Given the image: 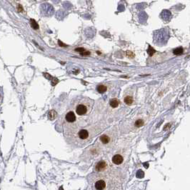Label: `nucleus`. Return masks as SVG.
Returning <instances> with one entry per match:
<instances>
[{
	"instance_id": "nucleus-4",
	"label": "nucleus",
	"mask_w": 190,
	"mask_h": 190,
	"mask_svg": "<svg viewBox=\"0 0 190 190\" xmlns=\"http://www.w3.org/2000/svg\"><path fill=\"white\" fill-rule=\"evenodd\" d=\"M106 187V182L104 180H98L96 183H95V188L97 190H102L105 189Z\"/></svg>"
},
{
	"instance_id": "nucleus-18",
	"label": "nucleus",
	"mask_w": 190,
	"mask_h": 190,
	"mask_svg": "<svg viewBox=\"0 0 190 190\" xmlns=\"http://www.w3.org/2000/svg\"><path fill=\"white\" fill-rule=\"evenodd\" d=\"M75 51H77V52H84V48H78V49H75Z\"/></svg>"
},
{
	"instance_id": "nucleus-20",
	"label": "nucleus",
	"mask_w": 190,
	"mask_h": 190,
	"mask_svg": "<svg viewBox=\"0 0 190 190\" xmlns=\"http://www.w3.org/2000/svg\"><path fill=\"white\" fill-rule=\"evenodd\" d=\"M59 44L61 45V47H66V46H67V45H65V44H63L61 43V42H60V41H59Z\"/></svg>"
},
{
	"instance_id": "nucleus-6",
	"label": "nucleus",
	"mask_w": 190,
	"mask_h": 190,
	"mask_svg": "<svg viewBox=\"0 0 190 190\" xmlns=\"http://www.w3.org/2000/svg\"><path fill=\"white\" fill-rule=\"evenodd\" d=\"M78 136H79V137H80L81 139H87L88 136H89V132H88V131L86 130V129H81V130H80V131L79 132Z\"/></svg>"
},
{
	"instance_id": "nucleus-10",
	"label": "nucleus",
	"mask_w": 190,
	"mask_h": 190,
	"mask_svg": "<svg viewBox=\"0 0 190 190\" xmlns=\"http://www.w3.org/2000/svg\"><path fill=\"white\" fill-rule=\"evenodd\" d=\"M97 89L98 92H99V93H104L107 90V86H104V85H99V86H97Z\"/></svg>"
},
{
	"instance_id": "nucleus-16",
	"label": "nucleus",
	"mask_w": 190,
	"mask_h": 190,
	"mask_svg": "<svg viewBox=\"0 0 190 190\" xmlns=\"http://www.w3.org/2000/svg\"><path fill=\"white\" fill-rule=\"evenodd\" d=\"M144 177V172H142L141 170H139V171L137 172V173H136V177H138V178H143Z\"/></svg>"
},
{
	"instance_id": "nucleus-7",
	"label": "nucleus",
	"mask_w": 190,
	"mask_h": 190,
	"mask_svg": "<svg viewBox=\"0 0 190 190\" xmlns=\"http://www.w3.org/2000/svg\"><path fill=\"white\" fill-rule=\"evenodd\" d=\"M161 15L164 20H168V19H169V18L171 17V13L168 10H164L162 12Z\"/></svg>"
},
{
	"instance_id": "nucleus-13",
	"label": "nucleus",
	"mask_w": 190,
	"mask_h": 190,
	"mask_svg": "<svg viewBox=\"0 0 190 190\" xmlns=\"http://www.w3.org/2000/svg\"><path fill=\"white\" fill-rule=\"evenodd\" d=\"M183 49L182 47H179V48H177L175 49L174 51H173V53L175 54V55H180V54H183Z\"/></svg>"
},
{
	"instance_id": "nucleus-8",
	"label": "nucleus",
	"mask_w": 190,
	"mask_h": 190,
	"mask_svg": "<svg viewBox=\"0 0 190 190\" xmlns=\"http://www.w3.org/2000/svg\"><path fill=\"white\" fill-rule=\"evenodd\" d=\"M109 104L110 106L112 107V108H116L119 106V101L117 100V99H111L110 100V102H109Z\"/></svg>"
},
{
	"instance_id": "nucleus-11",
	"label": "nucleus",
	"mask_w": 190,
	"mask_h": 190,
	"mask_svg": "<svg viewBox=\"0 0 190 190\" xmlns=\"http://www.w3.org/2000/svg\"><path fill=\"white\" fill-rule=\"evenodd\" d=\"M134 102V99L132 97H126L124 98V102L127 104V105H131Z\"/></svg>"
},
{
	"instance_id": "nucleus-9",
	"label": "nucleus",
	"mask_w": 190,
	"mask_h": 190,
	"mask_svg": "<svg viewBox=\"0 0 190 190\" xmlns=\"http://www.w3.org/2000/svg\"><path fill=\"white\" fill-rule=\"evenodd\" d=\"M57 116V113L54 110H51L48 114V117L50 120H53Z\"/></svg>"
},
{
	"instance_id": "nucleus-14",
	"label": "nucleus",
	"mask_w": 190,
	"mask_h": 190,
	"mask_svg": "<svg viewBox=\"0 0 190 190\" xmlns=\"http://www.w3.org/2000/svg\"><path fill=\"white\" fill-rule=\"evenodd\" d=\"M144 121L142 119H138L136 120L135 122V126L136 127H142L144 125Z\"/></svg>"
},
{
	"instance_id": "nucleus-3",
	"label": "nucleus",
	"mask_w": 190,
	"mask_h": 190,
	"mask_svg": "<svg viewBox=\"0 0 190 190\" xmlns=\"http://www.w3.org/2000/svg\"><path fill=\"white\" fill-rule=\"evenodd\" d=\"M65 117H66V120L69 123H72V122H74L76 121V116L73 111H69L66 114Z\"/></svg>"
},
{
	"instance_id": "nucleus-12",
	"label": "nucleus",
	"mask_w": 190,
	"mask_h": 190,
	"mask_svg": "<svg viewBox=\"0 0 190 190\" xmlns=\"http://www.w3.org/2000/svg\"><path fill=\"white\" fill-rule=\"evenodd\" d=\"M100 140L104 143V144H107L109 141H110V139L108 136L102 135L100 136Z\"/></svg>"
},
{
	"instance_id": "nucleus-15",
	"label": "nucleus",
	"mask_w": 190,
	"mask_h": 190,
	"mask_svg": "<svg viewBox=\"0 0 190 190\" xmlns=\"http://www.w3.org/2000/svg\"><path fill=\"white\" fill-rule=\"evenodd\" d=\"M31 26L32 27V28L34 29H38V28H39V26H38L37 23L34 19H31Z\"/></svg>"
},
{
	"instance_id": "nucleus-17",
	"label": "nucleus",
	"mask_w": 190,
	"mask_h": 190,
	"mask_svg": "<svg viewBox=\"0 0 190 190\" xmlns=\"http://www.w3.org/2000/svg\"><path fill=\"white\" fill-rule=\"evenodd\" d=\"M147 52H148V54H149V56H152L153 54L156 52V51H155L152 47H149V49L147 50Z\"/></svg>"
},
{
	"instance_id": "nucleus-2",
	"label": "nucleus",
	"mask_w": 190,
	"mask_h": 190,
	"mask_svg": "<svg viewBox=\"0 0 190 190\" xmlns=\"http://www.w3.org/2000/svg\"><path fill=\"white\" fill-rule=\"evenodd\" d=\"M107 168V163L104 161H100L95 166V169L97 172H102L105 170Z\"/></svg>"
},
{
	"instance_id": "nucleus-19",
	"label": "nucleus",
	"mask_w": 190,
	"mask_h": 190,
	"mask_svg": "<svg viewBox=\"0 0 190 190\" xmlns=\"http://www.w3.org/2000/svg\"><path fill=\"white\" fill-rule=\"evenodd\" d=\"M89 54H90V53H89V52H81V55H89Z\"/></svg>"
},
{
	"instance_id": "nucleus-1",
	"label": "nucleus",
	"mask_w": 190,
	"mask_h": 190,
	"mask_svg": "<svg viewBox=\"0 0 190 190\" xmlns=\"http://www.w3.org/2000/svg\"><path fill=\"white\" fill-rule=\"evenodd\" d=\"M91 101V99H87V101H84L81 103H80L77 107H76V112L78 115L80 116H82V115H86L88 113L90 112L92 108V104L93 102H92L91 104H89V102Z\"/></svg>"
},
{
	"instance_id": "nucleus-5",
	"label": "nucleus",
	"mask_w": 190,
	"mask_h": 190,
	"mask_svg": "<svg viewBox=\"0 0 190 190\" xmlns=\"http://www.w3.org/2000/svg\"><path fill=\"white\" fill-rule=\"evenodd\" d=\"M112 162L115 164H121L123 162V157L119 154H116L112 158Z\"/></svg>"
}]
</instances>
